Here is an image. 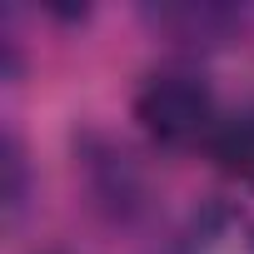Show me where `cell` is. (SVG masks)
Returning <instances> with one entry per match:
<instances>
[{"label":"cell","mask_w":254,"mask_h":254,"mask_svg":"<svg viewBox=\"0 0 254 254\" xmlns=\"http://www.w3.org/2000/svg\"><path fill=\"white\" fill-rule=\"evenodd\" d=\"M175 254H254V219L234 204H209L194 214Z\"/></svg>","instance_id":"obj_2"},{"label":"cell","mask_w":254,"mask_h":254,"mask_svg":"<svg viewBox=\"0 0 254 254\" xmlns=\"http://www.w3.org/2000/svg\"><path fill=\"white\" fill-rule=\"evenodd\" d=\"M209 155H214V165L229 180H239V185L254 190V100L219 120V130L209 140Z\"/></svg>","instance_id":"obj_3"},{"label":"cell","mask_w":254,"mask_h":254,"mask_svg":"<svg viewBox=\"0 0 254 254\" xmlns=\"http://www.w3.org/2000/svg\"><path fill=\"white\" fill-rule=\"evenodd\" d=\"M135 120L155 145L185 150V145L214 140L224 115L214 110V90L194 70H160L135 90Z\"/></svg>","instance_id":"obj_1"}]
</instances>
